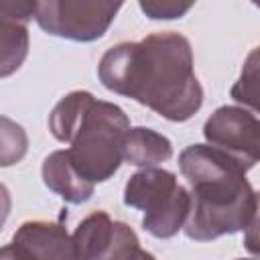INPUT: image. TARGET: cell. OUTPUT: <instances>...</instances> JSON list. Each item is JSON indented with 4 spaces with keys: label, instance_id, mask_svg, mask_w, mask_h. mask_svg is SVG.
Returning <instances> with one entry per match:
<instances>
[{
    "label": "cell",
    "instance_id": "cell-14",
    "mask_svg": "<svg viewBox=\"0 0 260 260\" xmlns=\"http://www.w3.org/2000/svg\"><path fill=\"white\" fill-rule=\"evenodd\" d=\"M138 8L152 20H175V18H183L191 8L193 4L187 2H175V0H142L138 2Z\"/></svg>",
    "mask_w": 260,
    "mask_h": 260
},
{
    "label": "cell",
    "instance_id": "cell-16",
    "mask_svg": "<svg viewBox=\"0 0 260 260\" xmlns=\"http://www.w3.org/2000/svg\"><path fill=\"white\" fill-rule=\"evenodd\" d=\"M0 260H30L16 244H6L4 248H2V252H0Z\"/></svg>",
    "mask_w": 260,
    "mask_h": 260
},
{
    "label": "cell",
    "instance_id": "cell-5",
    "mask_svg": "<svg viewBox=\"0 0 260 260\" xmlns=\"http://www.w3.org/2000/svg\"><path fill=\"white\" fill-rule=\"evenodd\" d=\"M120 8L122 2L43 0L37 4L35 20L51 37L75 43H91L108 32Z\"/></svg>",
    "mask_w": 260,
    "mask_h": 260
},
{
    "label": "cell",
    "instance_id": "cell-3",
    "mask_svg": "<svg viewBox=\"0 0 260 260\" xmlns=\"http://www.w3.org/2000/svg\"><path fill=\"white\" fill-rule=\"evenodd\" d=\"M128 132V114L118 104L93 98L67 142V152L77 173L93 185L112 179L124 162Z\"/></svg>",
    "mask_w": 260,
    "mask_h": 260
},
{
    "label": "cell",
    "instance_id": "cell-12",
    "mask_svg": "<svg viewBox=\"0 0 260 260\" xmlns=\"http://www.w3.org/2000/svg\"><path fill=\"white\" fill-rule=\"evenodd\" d=\"M230 95L242 108L260 114V45L246 55L240 77L232 85Z\"/></svg>",
    "mask_w": 260,
    "mask_h": 260
},
{
    "label": "cell",
    "instance_id": "cell-10",
    "mask_svg": "<svg viewBox=\"0 0 260 260\" xmlns=\"http://www.w3.org/2000/svg\"><path fill=\"white\" fill-rule=\"evenodd\" d=\"M28 20L0 12V75L8 77L20 69L28 53Z\"/></svg>",
    "mask_w": 260,
    "mask_h": 260
},
{
    "label": "cell",
    "instance_id": "cell-6",
    "mask_svg": "<svg viewBox=\"0 0 260 260\" xmlns=\"http://www.w3.org/2000/svg\"><path fill=\"white\" fill-rule=\"evenodd\" d=\"M203 136L248 171L260 162V118L242 106H219L205 120Z\"/></svg>",
    "mask_w": 260,
    "mask_h": 260
},
{
    "label": "cell",
    "instance_id": "cell-9",
    "mask_svg": "<svg viewBox=\"0 0 260 260\" xmlns=\"http://www.w3.org/2000/svg\"><path fill=\"white\" fill-rule=\"evenodd\" d=\"M171 156H173V142L165 134L146 126L130 128L124 146V160L128 165L148 169L167 162Z\"/></svg>",
    "mask_w": 260,
    "mask_h": 260
},
{
    "label": "cell",
    "instance_id": "cell-4",
    "mask_svg": "<svg viewBox=\"0 0 260 260\" xmlns=\"http://www.w3.org/2000/svg\"><path fill=\"white\" fill-rule=\"evenodd\" d=\"M124 203L142 211V228L152 238L169 240L185 228L191 195L167 169H140L126 181Z\"/></svg>",
    "mask_w": 260,
    "mask_h": 260
},
{
    "label": "cell",
    "instance_id": "cell-13",
    "mask_svg": "<svg viewBox=\"0 0 260 260\" xmlns=\"http://www.w3.org/2000/svg\"><path fill=\"white\" fill-rule=\"evenodd\" d=\"M26 134L20 124L2 116V167L18 162L26 154Z\"/></svg>",
    "mask_w": 260,
    "mask_h": 260
},
{
    "label": "cell",
    "instance_id": "cell-11",
    "mask_svg": "<svg viewBox=\"0 0 260 260\" xmlns=\"http://www.w3.org/2000/svg\"><path fill=\"white\" fill-rule=\"evenodd\" d=\"M95 95L91 91H85V89H75V91H69L67 95H63L51 110L49 114V130L53 134L55 140L59 142H69L71 138V132L77 124V120L81 118L83 110L89 106V102L93 100Z\"/></svg>",
    "mask_w": 260,
    "mask_h": 260
},
{
    "label": "cell",
    "instance_id": "cell-17",
    "mask_svg": "<svg viewBox=\"0 0 260 260\" xmlns=\"http://www.w3.org/2000/svg\"><path fill=\"white\" fill-rule=\"evenodd\" d=\"M238 260H254V258H238Z\"/></svg>",
    "mask_w": 260,
    "mask_h": 260
},
{
    "label": "cell",
    "instance_id": "cell-15",
    "mask_svg": "<svg viewBox=\"0 0 260 260\" xmlns=\"http://www.w3.org/2000/svg\"><path fill=\"white\" fill-rule=\"evenodd\" d=\"M244 248L260 258V191L256 193V211L248 223V228L244 230Z\"/></svg>",
    "mask_w": 260,
    "mask_h": 260
},
{
    "label": "cell",
    "instance_id": "cell-2",
    "mask_svg": "<svg viewBox=\"0 0 260 260\" xmlns=\"http://www.w3.org/2000/svg\"><path fill=\"white\" fill-rule=\"evenodd\" d=\"M179 169L191 195L183 228L189 240L211 242L248 228L256 211V191L240 160L211 144H191L179 154Z\"/></svg>",
    "mask_w": 260,
    "mask_h": 260
},
{
    "label": "cell",
    "instance_id": "cell-1",
    "mask_svg": "<svg viewBox=\"0 0 260 260\" xmlns=\"http://www.w3.org/2000/svg\"><path fill=\"white\" fill-rule=\"evenodd\" d=\"M98 77L106 89L146 106L169 122H187L203 106L191 43L177 30L110 47L98 63Z\"/></svg>",
    "mask_w": 260,
    "mask_h": 260
},
{
    "label": "cell",
    "instance_id": "cell-7",
    "mask_svg": "<svg viewBox=\"0 0 260 260\" xmlns=\"http://www.w3.org/2000/svg\"><path fill=\"white\" fill-rule=\"evenodd\" d=\"M10 242L30 260H75L73 236H69L61 221H24L18 225Z\"/></svg>",
    "mask_w": 260,
    "mask_h": 260
},
{
    "label": "cell",
    "instance_id": "cell-8",
    "mask_svg": "<svg viewBox=\"0 0 260 260\" xmlns=\"http://www.w3.org/2000/svg\"><path fill=\"white\" fill-rule=\"evenodd\" d=\"M41 177L43 183L49 191L59 195L63 201L79 205L91 199L95 185L83 179L77 169L73 167L67 148L63 150H53L49 156H45L43 167H41Z\"/></svg>",
    "mask_w": 260,
    "mask_h": 260
}]
</instances>
